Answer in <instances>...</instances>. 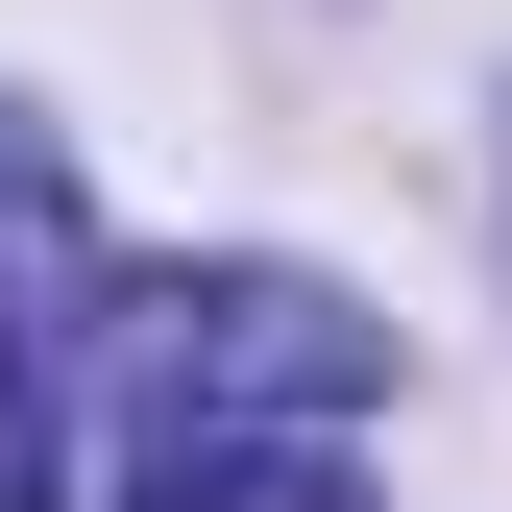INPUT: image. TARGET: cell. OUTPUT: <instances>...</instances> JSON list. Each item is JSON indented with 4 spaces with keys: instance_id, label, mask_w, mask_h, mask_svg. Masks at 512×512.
<instances>
[{
    "instance_id": "cell-1",
    "label": "cell",
    "mask_w": 512,
    "mask_h": 512,
    "mask_svg": "<svg viewBox=\"0 0 512 512\" xmlns=\"http://www.w3.org/2000/svg\"><path fill=\"white\" fill-rule=\"evenodd\" d=\"M366 391H391V317H342L317 269H196V293H147V391H122V415H244V439H342Z\"/></svg>"
},
{
    "instance_id": "cell-3",
    "label": "cell",
    "mask_w": 512,
    "mask_h": 512,
    "mask_svg": "<svg viewBox=\"0 0 512 512\" xmlns=\"http://www.w3.org/2000/svg\"><path fill=\"white\" fill-rule=\"evenodd\" d=\"M0 269H74V171H49L25 122H0Z\"/></svg>"
},
{
    "instance_id": "cell-4",
    "label": "cell",
    "mask_w": 512,
    "mask_h": 512,
    "mask_svg": "<svg viewBox=\"0 0 512 512\" xmlns=\"http://www.w3.org/2000/svg\"><path fill=\"white\" fill-rule=\"evenodd\" d=\"M0 512H49V366L0 342Z\"/></svg>"
},
{
    "instance_id": "cell-2",
    "label": "cell",
    "mask_w": 512,
    "mask_h": 512,
    "mask_svg": "<svg viewBox=\"0 0 512 512\" xmlns=\"http://www.w3.org/2000/svg\"><path fill=\"white\" fill-rule=\"evenodd\" d=\"M122 512H366L342 439H244V415H122Z\"/></svg>"
}]
</instances>
